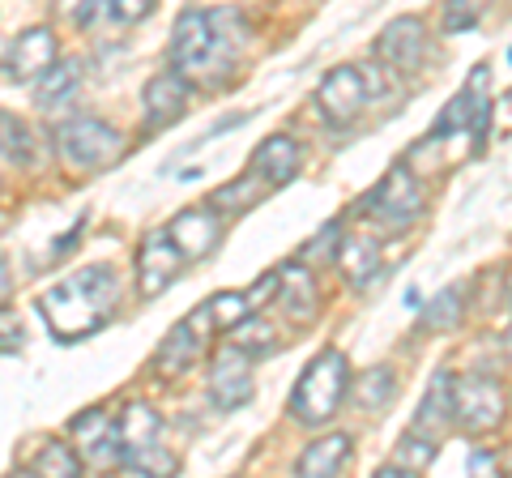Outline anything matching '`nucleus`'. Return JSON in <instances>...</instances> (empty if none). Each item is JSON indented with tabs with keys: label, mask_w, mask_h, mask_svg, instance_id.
Here are the masks:
<instances>
[{
	"label": "nucleus",
	"mask_w": 512,
	"mask_h": 478,
	"mask_svg": "<svg viewBox=\"0 0 512 478\" xmlns=\"http://www.w3.org/2000/svg\"><path fill=\"white\" fill-rule=\"evenodd\" d=\"M116 299H120V282L111 274V265H90L82 274L56 282L39 299V312L60 342H82L111 321Z\"/></svg>",
	"instance_id": "f257e3e1"
},
{
	"label": "nucleus",
	"mask_w": 512,
	"mask_h": 478,
	"mask_svg": "<svg viewBox=\"0 0 512 478\" xmlns=\"http://www.w3.org/2000/svg\"><path fill=\"white\" fill-rule=\"evenodd\" d=\"M248 43V22L235 9H188L171 30V65L184 77H205L227 69Z\"/></svg>",
	"instance_id": "f03ea898"
},
{
	"label": "nucleus",
	"mask_w": 512,
	"mask_h": 478,
	"mask_svg": "<svg viewBox=\"0 0 512 478\" xmlns=\"http://www.w3.org/2000/svg\"><path fill=\"white\" fill-rule=\"evenodd\" d=\"M350 389V359L342 350H320V355L299 372L291 389V419L303 427H320L342 410Z\"/></svg>",
	"instance_id": "7ed1b4c3"
},
{
	"label": "nucleus",
	"mask_w": 512,
	"mask_h": 478,
	"mask_svg": "<svg viewBox=\"0 0 512 478\" xmlns=\"http://www.w3.org/2000/svg\"><path fill=\"white\" fill-rule=\"evenodd\" d=\"M56 150L77 171H103L124 154V137L99 116H73L56 129Z\"/></svg>",
	"instance_id": "20e7f679"
},
{
	"label": "nucleus",
	"mask_w": 512,
	"mask_h": 478,
	"mask_svg": "<svg viewBox=\"0 0 512 478\" xmlns=\"http://www.w3.org/2000/svg\"><path fill=\"white\" fill-rule=\"evenodd\" d=\"M453 419L466 427L470 436H483V432H495L504 423V389L500 380L491 376H457L453 380Z\"/></svg>",
	"instance_id": "39448f33"
},
{
	"label": "nucleus",
	"mask_w": 512,
	"mask_h": 478,
	"mask_svg": "<svg viewBox=\"0 0 512 478\" xmlns=\"http://www.w3.org/2000/svg\"><path fill=\"white\" fill-rule=\"evenodd\" d=\"M363 210L389 222V227H406V222H414L423 214V188L419 180H414V171L397 163L393 171L380 175V184L372 188V193L363 197Z\"/></svg>",
	"instance_id": "423d86ee"
},
{
	"label": "nucleus",
	"mask_w": 512,
	"mask_h": 478,
	"mask_svg": "<svg viewBox=\"0 0 512 478\" xmlns=\"http://www.w3.org/2000/svg\"><path fill=\"white\" fill-rule=\"evenodd\" d=\"M367 99H372V90H367L363 69L355 65H338L333 73H325V82L316 90V107L333 129H350L359 120V111L367 107Z\"/></svg>",
	"instance_id": "0eeeda50"
},
{
	"label": "nucleus",
	"mask_w": 512,
	"mask_h": 478,
	"mask_svg": "<svg viewBox=\"0 0 512 478\" xmlns=\"http://www.w3.org/2000/svg\"><path fill=\"white\" fill-rule=\"evenodd\" d=\"M180 269H184V252L175 248L167 227L150 231L146 239H141V248H137V291H141V299L163 295L167 286L180 278Z\"/></svg>",
	"instance_id": "6e6552de"
},
{
	"label": "nucleus",
	"mask_w": 512,
	"mask_h": 478,
	"mask_svg": "<svg viewBox=\"0 0 512 478\" xmlns=\"http://www.w3.org/2000/svg\"><path fill=\"white\" fill-rule=\"evenodd\" d=\"M376 56H380V65L393 69V73H419L423 60H427V26H423V18H414V13L393 18L389 26L380 30Z\"/></svg>",
	"instance_id": "1a4fd4ad"
},
{
	"label": "nucleus",
	"mask_w": 512,
	"mask_h": 478,
	"mask_svg": "<svg viewBox=\"0 0 512 478\" xmlns=\"http://www.w3.org/2000/svg\"><path fill=\"white\" fill-rule=\"evenodd\" d=\"M210 329H218V325H214V316H210V304H201L197 312L188 316V321H180L163 338V346H158V355H154V368L163 372V376L188 372L192 363H197L205 338H210Z\"/></svg>",
	"instance_id": "9d476101"
},
{
	"label": "nucleus",
	"mask_w": 512,
	"mask_h": 478,
	"mask_svg": "<svg viewBox=\"0 0 512 478\" xmlns=\"http://www.w3.org/2000/svg\"><path fill=\"white\" fill-rule=\"evenodd\" d=\"M56 65V30L52 26H30L9 43L0 56V73L9 82H39V77Z\"/></svg>",
	"instance_id": "9b49d317"
},
{
	"label": "nucleus",
	"mask_w": 512,
	"mask_h": 478,
	"mask_svg": "<svg viewBox=\"0 0 512 478\" xmlns=\"http://www.w3.org/2000/svg\"><path fill=\"white\" fill-rule=\"evenodd\" d=\"M252 355H244L235 342L231 346H222L214 363H210V397H214V406L218 410H239V406H248L252 402Z\"/></svg>",
	"instance_id": "f8f14e48"
},
{
	"label": "nucleus",
	"mask_w": 512,
	"mask_h": 478,
	"mask_svg": "<svg viewBox=\"0 0 512 478\" xmlns=\"http://www.w3.org/2000/svg\"><path fill=\"white\" fill-rule=\"evenodd\" d=\"M171 239L175 248L184 252V261H201L210 257L222 239V218H218V205H192V210H180L171 218Z\"/></svg>",
	"instance_id": "ddd939ff"
},
{
	"label": "nucleus",
	"mask_w": 512,
	"mask_h": 478,
	"mask_svg": "<svg viewBox=\"0 0 512 478\" xmlns=\"http://www.w3.org/2000/svg\"><path fill=\"white\" fill-rule=\"evenodd\" d=\"M188 99H192V86L180 69L171 73H158L146 82V94H141V103H146V133L154 129H167L188 111Z\"/></svg>",
	"instance_id": "4468645a"
},
{
	"label": "nucleus",
	"mask_w": 512,
	"mask_h": 478,
	"mask_svg": "<svg viewBox=\"0 0 512 478\" xmlns=\"http://www.w3.org/2000/svg\"><path fill=\"white\" fill-rule=\"evenodd\" d=\"M274 304L286 312V321H291V325H312L316 316H320L316 278H312V269L303 265V261L278 269V295H274Z\"/></svg>",
	"instance_id": "2eb2a0df"
},
{
	"label": "nucleus",
	"mask_w": 512,
	"mask_h": 478,
	"mask_svg": "<svg viewBox=\"0 0 512 478\" xmlns=\"http://www.w3.org/2000/svg\"><path fill=\"white\" fill-rule=\"evenodd\" d=\"M158 436H163V419L150 402H128L120 410V419L111 423V449H116V461L133 457L141 449H154Z\"/></svg>",
	"instance_id": "dca6fc26"
},
{
	"label": "nucleus",
	"mask_w": 512,
	"mask_h": 478,
	"mask_svg": "<svg viewBox=\"0 0 512 478\" xmlns=\"http://www.w3.org/2000/svg\"><path fill=\"white\" fill-rule=\"evenodd\" d=\"M338 269L342 278L355 286V291H367L380 269H384V252H380V239L376 235H346L342 248H338Z\"/></svg>",
	"instance_id": "f3484780"
},
{
	"label": "nucleus",
	"mask_w": 512,
	"mask_h": 478,
	"mask_svg": "<svg viewBox=\"0 0 512 478\" xmlns=\"http://www.w3.org/2000/svg\"><path fill=\"white\" fill-rule=\"evenodd\" d=\"M252 171L261 175L269 188L291 184L295 171H299V146H295V137H286V133L265 137L261 146H256V154H252Z\"/></svg>",
	"instance_id": "a211bd4d"
},
{
	"label": "nucleus",
	"mask_w": 512,
	"mask_h": 478,
	"mask_svg": "<svg viewBox=\"0 0 512 478\" xmlns=\"http://www.w3.org/2000/svg\"><path fill=\"white\" fill-rule=\"evenodd\" d=\"M350 457V436L346 432H329L325 440H312L308 449L299 453L295 474L299 478H333Z\"/></svg>",
	"instance_id": "6ab92c4d"
},
{
	"label": "nucleus",
	"mask_w": 512,
	"mask_h": 478,
	"mask_svg": "<svg viewBox=\"0 0 512 478\" xmlns=\"http://www.w3.org/2000/svg\"><path fill=\"white\" fill-rule=\"evenodd\" d=\"M453 372H436V380L427 385L423 393V406L419 414H414V432H427V436H440L448 423H457L453 419Z\"/></svg>",
	"instance_id": "aec40b11"
},
{
	"label": "nucleus",
	"mask_w": 512,
	"mask_h": 478,
	"mask_svg": "<svg viewBox=\"0 0 512 478\" xmlns=\"http://www.w3.org/2000/svg\"><path fill=\"white\" fill-rule=\"evenodd\" d=\"M431 461H436V436L410 432V436L393 449V457L376 470V478H414V474H427Z\"/></svg>",
	"instance_id": "412c9836"
},
{
	"label": "nucleus",
	"mask_w": 512,
	"mask_h": 478,
	"mask_svg": "<svg viewBox=\"0 0 512 478\" xmlns=\"http://www.w3.org/2000/svg\"><path fill=\"white\" fill-rule=\"evenodd\" d=\"M77 86H82V65H77V60H56V65L39 77L35 103H39V107H60V103L73 99Z\"/></svg>",
	"instance_id": "4be33fe9"
},
{
	"label": "nucleus",
	"mask_w": 512,
	"mask_h": 478,
	"mask_svg": "<svg viewBox=\"0 0 512 478\" xmlns=\"http://www.w3.org/2000/svg\"><path fill=\"white\" fill-rule=\"evenodd\" d=\"M47 474H56V478L82 474V457H77L64 440H47L43 449L35 453V461L26 466V478H47Z\"/></svg>",
	"instance_id": "5701e85b"
},
{
	"label": "nucleus",
	"mask_w": 512,
	"mask_h": 478,
	"mask_svg": "<svg viewBox=\"0 0 512 478\" xmlns=\"http://www.w3.org/2000/svg\"><path fill=\"white\" fill-rule=\"evenodd\" d=\"M487 86H491V69L487 65H478L470 73V82L461 86V94H466V107H470V129L478 133V146L487 141V120H491V94H487Z\"/></svg>",
	"instance_id": "b1692460"
},
{
	"label": "nucleus",
	"mask_w": 512,
	"mask_h": 478,
	"mask_svg": "<svg viewBox=\"0 0 512 478\" xmlns=\"http://www.w3.org/2000/svg\"><path fill=\"white\" fill-rule=\"evenodd\" d=\"M393 393H397V376L389 368H367L359 376V385H355V402L367 410V414H380L384 406L393 402Z\"/></svg>",
	"instance_id": "393cba45"
},
{
	"label": "nucleus",
	"mask_w": 512,
	"mask_h": 478,
	"mask_svg": "<svg viewBox=\"0 0 512 478\" xmlns=\"http://www.w3.org/2000/svg\"><path fill=\"white\" fill-rule=\"evenodd\" d=\"M461 312H466V291H461V286H444V291L427 304L423 325L436 329V333L440 329H453V325H461Z\"/></svg>",
	"instance_id": "a878e982"
},
{
	"label": "nucleus",
	"mask_w": 512,
	"mask_h": 478,
	"mask_svg": "<svg viewBox=\"0 0 512 478\" xmlns=\"http://www.w3.org/2000/svg\"><path fill=\"white\" fill-rule=\"evenodd\" d=\"M0 163H30V129L9 111H0Z\"/></svg>",
	"instance_id": "bb28decb"
},
{
	"label": "nucleus",
	"mask_w": 512,
	"mask_h": 478,
	"mask_svg": "<svg viewBox=\"0 0 512 478\" xmlns=\"http://www.w3.org/2000/svg\"><path fill=\"white\" fill-rule=\"evenodd\" d=\"M205 304H210V316H214L218 329H235L239 321L256 316L252 304H248V291H222V295H214V299H205Z\"/></svg>",
	"instance_id": "cd10ccee"
},
{
	"label": "nucleus",
	"mask_w": 512,
	"mask_h": 478,
	"mask_svg": "<svg viewBox=\"0 0 512 478\" xmlns=\"http://www.w3.org/2000/svg\"><path fill=\"white\" fill-rule=\"evenodd\" d=\"M231 333H235V346L244 350V355H269V350L278 346L274 329H269V325L261 321V316H256V321H252V316H248V321H239Z\"/></svg>",
	"instance_id": "c85d7f7f"
},
{
	"label": "nucleus",
	"mask_w": 512,
	"mask_h": 478,
	"mask_svg": "<svg viewBox=\"0 0 512 478\" xmlns=\"http://www.w3.org/2000/svg\"><path fill=\"white\" fill-rule=\"evenodd\" d=\"M120 466L128 470V474H180V461H175L163 444H154V449H141V453H133V457H124Z\"/></svg>",
	"instance_id": "c756f323"
},
{
	"label": "nucleus",
	"mask_w": 512,
	"mask_h": 478,
	"mask_svg": "<svg viewBox=\"0 0 512 478\" xmlns=\"http://www.w3.org/2000/svg\"><path fill=\"white\" fill-rule=\"evenodd\" d=\"M338 248H342V222H329L320 227L316 239L303 248V265H320V261H338Z\"/></svg>",
	"instance_id": "7c9ffc66"
},
{
	"label": "nucleus",
	"mask_w": 512,
	"mask_h": 478,
	"mask_svg": "<svg viewBox=\"0 0 512 478\" xmlns=\"http://www.w3.org/2000/svg\"><path fill=\"white\" fill-rule=\"evenodd\" d=\"M158 0H103V18L116 26H137L154 13Z\"/></svg>",
	"instance_id": "2f4dec72"
},
{
	"label": "nucleus",
	"mask_w": 512,
	"mask_h": 478,
	"mask_svg": "<svg viewBox=\"0 0 512 478\" xmlns=\"http://www.w3.org/2000/svg\"><path fill=\"white\" fill-rule=\"evenodd\" d=\"M483 9H487V0H448L444 5V30L448 35H461V30H470L478 22Z\"/></svg>",
	"instance_id": "473e14b6"
},
{
	"label": "nucleus",
	"mask_w": 512,
	"mask_h": 478,
	"mask_svg": "<svg viewBox=\"0 0 512 478\" xmlns=\"http://www.w3.org/2000/svg\"><path fill=\"white\" fill-rule=\"evenodd\" d=\"M73 436H82L86 444L111 440V414L103 406H94L90 414H77V419H73Z\"/></svg>",
	"instance_id": "72a5a7b5"
},
{
	"label": "nucleus",
	"mask_w": 512,
	"mask_h": 478,
	"mask_svg": "<svg viewBox=\"0 0 512 478\" xmlns=\"http://www.w3.org/2000/svg\"><path fill=\"white\" fill-rule=\"evenodd\" d=\"M252 180H256V171L252 175H244V180H235V184H227V188H218V193L210 197L218 210H248V205L256 201V193H252Z\"/></svg>",
	"instance_id": "f704fd0d"
},
{
	"label": "nucleus",
	"mask_w": 512,
	"mask_h": 478,
	"mask_svg": "<svg viewBox=\"0 0 512 478\" xmlns=\"http://www.w3.org/2000/svg\"><path fill=\"white\" fill-rule=\"evenodd\" d=\"M22 346V325H18V312L0 304V350H18Z\"/></svg>",
	"instance_id": "c9c22d12"
},
{
	"label": "nucleus",
	"mask_w": 512,
	"mask_h": 478,
	"mask_svg": "<svg viewBox=\"0 0 512 478\" xmlns=\"http://www.w3.org/2000/svg\"><path fill=\"white\" fill-rule=\"evenodd\" d=\"M495 470H500L495 453H474V457H470V474H495Z\"/></svg>",
	"instance_id": "e433bc0d"
},
{
	"label": "nucleus",
	"mask_w": 512,
	"mask_h": 478,
	"mask_svg": "<svg viewBox=\"0 0 512 478\" xmlns=\"http://www.w3.org/2000/svg\"><path fill=\"white\" fill-rule=\"evenodd\" d=\"M504 350H508V355H512V329L504 333Z\"/></svg>",
	"instance_id": "4c0bfd02"
},
{
	"label": "nucleus",
	"mask_w": 512,
	"mask_h": 478,
	"mask_svg": "<svg viewBox=\"0 0 512 478\" xmlns=\"http://www.w3.org/2000/svg\"><path fill=\"white\" fill-rule=\"evenodd\" d=\"M508 304H512V274H508Z\"/></svg>",
	"instance_id": "58836bf2"
},
{
	"label": "nucleus",
	"mask_w": 512,
	"mask_h": 478,
	"mask_svg": "<svg viewBox=\"0 0 512 478\" xmlns=\"http://www.w3.org/2000/svg\"><path fill=\"white\" fill-rule=\"evenodd\" d=\"M508 107H512V90H508Z\"/></svg>",
	"instance_id": "ea45409f"
}]
</instances>
